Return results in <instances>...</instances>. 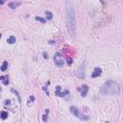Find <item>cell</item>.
Listing matches in <instances>:
<instances>
[{"mask_svg":"<svg viewBox=\"0 0 123 123\" xmlns=\"http://www.w3.org/2000/svg\"><path fill=\"white\" fill-rule=\"evenodd\" d=\"M7 68H8V62L5 61V62H3V64L1 65V70H2V71H6Z\"/></svg>","mask_w":123,"mask_h":123,"instance_id":"cell-11","label":"cell"},{"mask_svg":"<svg viewBox=\"0 0 123 123\" xmlns=\"http://www.w3.org/2000/svg\"><path fill=\"white\" fill-rule=\"evenodd\" d=\"M66 28L69 36L75 37L76 33V15L72 3L68 0L66 2Z\"/></svg>","mask_w":123,"mask_h":123,"instance_id":"cell-1","label":"cell"},{"mask_svg":"<svg viewBox=\"0 0 123 123\" xmlns=\"http://www.w3.org/2000/svg\"><path fill=\"white\" fill-rule=\"evenodd\" d=\"M100 1H101V2H103V0H100Z\"/></svg>","mask_w":123,"mask_h":123,"instance_id":"cell-18","label":"cell"},{"mask_svg":"<svg viewBox=\"0 0 123 123\" xmlns=\"http://www.w3.org/2000/svg\"><path fill=\"white\" fill-rule=\"evenodd\" d=\"M0 79H1V81L3 83V85H8L9 84V78H8V76H1Z\"/></svg>","mask_w":123,"mask_h":123,"instance_id":"cell-9","label":"cell"},{"mask_svg":"<svg viewBox=\"0 0 123 123\" xmlns=\"http://www.w3.org/2000/svg\"><path fill=\"white\" fill-rule=\"evenodd\" d=\"M70 111L75 115V116H77V117H79V118H81L82 120H86L87 119V117H85V116H82V114H81V112H80V111L76 108V107H70Z\"/></svg>","mask_w":123,"mask_h":123,"instance_id":"cell-4","label":"cell"},{"mask_svg":"<svg viewBox=\"0 0 123 123\" xmlns=\"http://www.w3.org/2000/svg\"><path fill=\"white\" fill-rule=\"evenodd\" d=\"M76 74H77V76H78L79 78H81V79H83V78L85 77V62H83V63L79 66V68L77 69Z\"/></svg>","mask_w":123,"mask_h":123,"instance_id":"cell-5","label":"cell"},{"mask_svg":"<svg viewBox=\"0 0 123 123\" xmlns=\"http://www.w3.org/2000/svg\"><path fill=\"white\" fill-rule=\"evenodd\" d=\"M45 15H46V18L47 19H52L53 18V14H52V12H49V11H47L46 12H45Z\"/></svg>","mask_w":123,"mask_h":123,"instance_id":"cell-12","label":"cell"},{"mask_svg":"<svg viewBox=\"0 0 123 123\" xmlns=\"http://www.w3.org/2000/svg\"><path fill=\"white\" fill-rule=\"evenodd\" d=\"M0 2H1V4H4V2H5V0H0Z\"/></svg>","mask_w":123,"mask_h":123,"instance_id":"cell-17","label":"cell"},{"mask_svg":"<svg viewBox=\"0 0 123 123\" xmlns=\"http://www.w3.org/2000/svg\"><path fill=\"white\" fill-rule=\"evenodd\" d=\"M100 93L101 94H119L120 93V87L117 83L114 81H107L105 82L102 86L100 87Z\"/></svg>","mask_w":123,"mask_h":123,"instance_id":"cell-2","label":"cell"},{"mask_svg":"<svg viewBox=\"0 0 123 123\" xmlns=\"http://www.w3.org/2000/svg\"><path fill=\"white\" fill-rule=\"evenodd\" d=\"M79 91L81 92V95L83 97H85L86 94H87V91H88V86L86 85H83L81 87H79Z\"/></svg>","mask_w":123,"mask_h":123,"instance_id":"cell-6","label":"cell"},{"mask_svg":"<svg viewBox=\"0 0 123 123\" xmlns=\"http://www.w3.org/2000/svg\"><path fill=\"white\" fill-rule=\"evenodd\" d=\"M47 118H48V116H47L46 114H44V115L42 116V120H43V121H46V120H47Z\"/></svg>","mask_w":123,"mask_h":123,"instance_id":"cell-16","label":"cell"},{"mask_svg":"<svg viewBox=\"0 0 123 123\" xmlns=\"http://www.w3.org/2000/svg\"><path fill=\"white\" fill-rule=\"evenodd\" d=\"M19 5H20L19 2H12V3H10V4H9V7L12 8V9H15V8H17Z\"/></svg>","mask_w":123,"mask_h":123,"instance_id":"cell-10","label":"cell"},{"mask_svg":"<svg viewBox=\"0 0 123 123\" xmlns=\"http://www.w3.org/2000/svg\"><path fill=\"white\" fill-rule=\"evenodd\" d=\"M8 117V112L7 111H1V119H6Z\"/></svg>","mask_w":123,"mask_h":123,"instance_id":"cell-13","label":"cell"},{"mask_svg":"<svg viewBox=\"0 0 123 123\" xmlns=\"http://www.w3.org/2000/svg\"><path fill=\"white\" fill-rule=\"evenodd\" d=\"M67 64L68 65H71L72 64V59H70V58L67 59Z\"/></svg>","mask_w":123,"mask_h":123,"instance_id":"cell-15","label":"cell"},{"mask_svg":"<svg viewBox=\"0 0 123 123\" xmlns=\"http://www.w3.org/2000/svg\"><path fill=\"white\" fill-rule=\"evenodd\" d=\"M54 62H55V63H56L58 66H62V65H63L64 62H63V60H62V54H61V53L57 52V53L55 54V56H54Z\"/></svg>","mask_w":123,"mask_h":123,"instance_id":"cell-3","label":"cell"},{"mask_svg":"<svg viewBox=\"0 0 123 123\" xmlns=\"http://www.w3.org/2000/svg\"><path fill=\"white\" fill-rule=\"evenodd\" d=\"M36 20H37V21H40L41 23H45V22H46V20H45L44 18H42V17H39V16H37V17H36Z\"/></svg>","mask_w":123,"mask_h":123,"instance_id":"cell-14","label":"cell"},{"mask_svg":"<svg viewBox=\"0 0 123 123\" xmlns=\"http://www.w3.org/2000/svg\"><path fill=\"white\" fill-rule=\"evenodd\" d=\"M15 41H16V37H15L14 36H11V37L7 39V42H8L9 44H13Z\"/></svg>","mask_w":123,"mask_h":123,"instance_id":"cell-8","label":"cell"},{"mask_svg":"<svg viewBox=\"0 0 123 123\" xmlns=\"http://www.w3.org/2000/svg\"><path fill=\"white\" fill-rule=\"evenodd\" d=\"M101 74H102V69L99 68V67H96V68L93 70V72L91 73V77H92V78H97V77H99Z\"/></svg>","mask_w":123,"mask_h":123,"instance_id":"cell-7","label":"cell"}]
</instances>
